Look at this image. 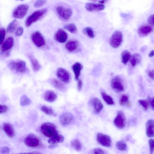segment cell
<instances>
[{"instance_id": "cell-10", "label": "cell", "mask_w": 154, "mask_h": 154, "mask_svg": "<svg viewBox=\"0 0 154 154\" xmlns=\"http://www.w3.org/2000/svg\"><path fill=\"white\" fill-rule=\"evenodd\" d=\"M74 121L73 116L69 113H65L61 115L59 118L60 124L63 126L69 125Z\"/></svg>"}, {"instance_id": "cell-41", "label": "cell", "mask_w": 154, "mask_h": 154, "mask_svg": "<svg viewBox=\"0 0 154 154\" xmlns=\"http://www.w3.org/2000/svg\"><path fill=\"white\" fill-rule=\"evenodd\" d=\"M154 141L153 139L151 138L149 140V147L150 152L151 154H152L154 152Z\"/></svg>"}, {"instance_id": "cell-18", "label": "cell", "mask_w": 154, "mask_h": 154, "mask_svg": "<svg viewBox=\"0 0 154 154\" xmlns=\"http://www.w3.org/2000/svg\"><path fill=\"white\" fill-rule=\"evenodd\" d=\"M14 44V38L12 37H8L3 43L1 47L2 52H6L11 48Z\"/></svg>"}, {"instance_id": "cell-20", "label": "cell", "mask_w": 154, "mask_h": 154, "mask_svg": "<svg viewBox=\"0 0 154 154\" xmlns=\"http://www.w3.org/2000/svg\"><path fill=\"white\" fill-rule=\"evenodd\" d=\"M154 121L153 119H149L146 123V134L149 137H152L154 136Z\"/></svg>"}, {"instance_id": "cell-35", "label": "cell", "mask_w": 154, "mask_h": 154, "mask_svg": "<svg viewBox=\"0 0 154 154\" xmlns=\"http://www.w3.org/2000/svg\"><path fill=\"white\" fill-rule=\"evenodd\" d=\"M116 146L119 150L121 151L125 150L127 147L126 143L122 140L117 142L116 144Z\"/></svg>"}, {"instance_id": "cell-22", "label": "cell", "mask_w": 154, "mask_h": 154, "mask_svg": "<svg viewBox=\"0 0 154 154\" xmlns=\"http://www.w3.org/2000/svg\"><path fill=\"white\" fill-rule=\"evenodd\" d=\"M83 68L82 65L78 62H76L73 64L72 66V68L75 75V79L78 81L80 74L81 70Z\"/></svg>"}, {"instance_id": "cell-53", "label": "cell", "mask_w": 154, "mask_h": 154, "mask_svg": "<svg viewBox=\"0 0 154 154\" xmlns=\"http://www.w3.org/2000/svg\"><path fill=\"white\" fill-rule=\"evenodd\" d=\"M91 0V1H93V2H96L97 0Z\"/></svg>"}, {"instance_id": "cell-34", "label": "cell", "mask_w": 154, "mask_h": 154, "mask_svg": "<svg viewBox=\"0 0 154 154\" xmlns=\"http://www.w3.org/2000/svg\"><path fill=\"white\" fill-rule=\"evenodd\" d=\"M64 28L71 33H75L77 31L76 25L73 23H69L66 25L64 26Z\"/></svg>"}, {"instance_id": "cell-2", "label": "cell", "mask_w": 154, "mask_h": 154, "mask_svg": "<svg viewBox=\"0 0 154 154\" xmlns=\"http://www.w3.org/2000/svg\"><path fill=\"white\" fill-rule=\"evenodd\" d=\"M41 132L46 137H51L58 131L53 124L46 122L43 124L40 127Z\"/></svg>"}, {"instance_id": "cell-38", "label": "cell", "mask_w": 154, "mask_h": 154, "mask_svg": "<svg viewBox=\"0 0 154 154\" xmlns=\"http://www.w3.org/2000/svg\"><path fill=\"white\" fill-rule=\"evenodd\" d=\"M138 103L141 105L145 110H147L149 104L148 100H139L138 101Z\"/></svg>"}, {"instance_id": "cell-32", "label": "cell", "mask_w": 154, "mask_h": 154, "mask_svg": "<svg viewBox=\"0 0 154 154\" xmlns=\"http://www.w3.org/2000/svg\"><path fill=\"white\" fill-rule=\"evenodd\" d=\"M31 101L29 98L26 95H22L20 99V104L22 106H25L30 104Z\"/></svg>"}, {"instance_id": "cell-6", "label": "cell", "mask_w": 154, "mask_h": 154, "mask_svg": "<svg viewBox=\"0 0 154 154\" xmlns=\"http://www.w3.org/2000/svg\"><path fill=\"white\" fill-rule=\"evenodd\" d=\"M122 34L119 31H115L112 34L110 39V44L113 48H118L122 41Z\"/></svg>"}, {"instance_id": "cell-52", "label": "cell", "mask_w": 154, "mask_h": 154, "mask_svg": "<svg viewBox=\"0 0 154 154\" xmlns=\"http://www.w3.org/2000/svg\"><path fill=\"white\" fill-rule=\"evenodd\" d=\"M107 0H102L99 2L101 4H103Z\"/></svg>"}, {"instance_id": "cell-16", "label": "cell", "mask_w": 154, "mask_h": 154, "mask_svg": "<svg viewBox=\"0 0 154 154\" xmlns=\"http://www.w3.org/2000/svg\"><path fill=\"white\" fill-rule=\"evenodd\" d=\"M67 38V34L62 29H58L54 35V38L55 40L61 43L65 42Z\"/></svg>"}, {"instance_id": "cell-33", "label": "cell", "mask_w": 154, "mask_h": 154, "mask_svg": "<svg viewBox=\"0 0 154 154\" xmlns=\"http://www.w3.org/2000/svg\"><path fill=\"white\" fill-rule=\"evenodd\" d=\"M41 109L42 111L47 115L54 116L56 115L52 109L50 107L46 106H43Z\"/></svg>"}, {"instance_id": "cell-28", "label": "cell", "mask_w": 154, "mask_h": 154, "mask_svg": "<svg viewBox=\"0 0 154 154\" xmlns=\"http://www.w3.org/2000/svg\"><path fill=\"white\" fill-rule=\"evenodd\" d=\"M131 57L130 52L127 50L123 51L121 53V60L122 63L126 64Z\"/></svg>"}, {"instance_id": "cell-11", "label": "cell", "mask_w": 154, "mask_h": 154, "mask_svg": "<svg viewBox=\"0 0 154 154\" xmlns=\"http://www.w3.org/2000/svg\"><path fill=\"white\" fill-rule=\"evenodd\" d=\"M96 138L98 142L103 146L109 147L111 145V139L108 135L98 133L97 135Z\"/></svg>"}, {"instance_id": "cell-24", "label": "cell", "mask_w": 154, "mask_h": 154, "mask_svg": "<svg viewBox=\"0 0 154 154\" xmlns=\"http://www.w3.org/2000/svg\"><path fill=\"white\" fill-rule=\"evenodd\" d=\"M130 59L132 66L134 67L140 63L141 60V56L139 54L135 53L131 56Z\"/></svg>"}, {"instance_id": "cell-44", "label": "cell", "mask_w": 154, "mask_h": 154, "mask_svg": "<svg viewBox=\"0 0 154 154\" xmlns=\"http://www.w3.org/2000/svg\"><path fill=\"white\" fill-rule=\"evenodd\" d=\"M0 152L2 153H8L9 152V148L8 146H3L0 148Z\"/></svg>"}, {"instance_id": "cell-29", "label": "cell", "mask_w": 154, "mask_h": 154, "mask_svg": "<svg viewBox=\"0 0 154 154\" xmlns=\"http://www.w3.org/2000/svg\"><path fill=\"white\" fill-rule=\"evenodd\" d=\"M51 83L58 90L64 91L65 90V87L63 84L60 81L57 79H54L52 80Z\"/></svg>"}, {"instance_id": "cell-12", "label": "cell", "mask_w": 154, "mask_h": 154, "mask_svg": "<svg viewBox=\"0 0 154 154\" xmlns=\"http://www.w3.org/2000/svg\"><path fill=\"white\" fill-rule=\"evenodd\" d=\"M111 86L116 91L122 92L124 91V87L122 79L119 76L115 77L112 80Z\"/></svg>"}, {"instance_id": "cell-15", "label": "cell", "mask_w": 154, "mask_h": 154, "mask_svg": "<svg viewBox=\"0 0 154 154\" xmlns=\"http://www.w3.org/2000/svg\"><path fill=\"white\" fill-rule=\"evenodd\" d=\"M153 30L152 26L149 24L144 25L139 27L138 32L140 36L144 37L150 34L153 31Z\"/></svg>"}, {"instance_id": "cell-36", "label": "cell", "mask_w": 154, "mask_h": 154, "mask_svg": "<svg viewBox=\"0 0 154 154\" xmlns=\"http://www.w3.org/2000/svg\"><path fill=\"white\" fill-rule=\"evenodd\" d=\"M120 104L121 105H124L126 104L128 106H130L131 103L129 101L128 97L125 94L122 95L119 101Z\"/></svg>"}, {"instance_id": "cell-50", "label": "cell", "mask_w": 154, "mask_h": 154, "mask_svg": "<svg viewBox=\"0 0 154 154\" xmlns=\"http://www.w3.org/2000/svg\"><path fill=\"white\" fill-rule=\"evenodd\" d=\"M154 55V50H152L149 54V57H152Z\"/></svg>"}, {"instance_id": "cell-9", "label": "cell", "mask_w": 154, "mask_h": 154, "mask_svg": "<svg viewBox=\"0 0 154 154\" xmlns=\"http://www.w3.org/2000/svg\"><path fill=\"white\" fill-rule=\"evenodd\" d=\"M31 38L33 43L38 47H41L45 44L43 36L38 31H35L32 34Z\"/></svg>"}, {"instance_id": "cell-19", "label": "cell", "mask_w": 154, "mask_h": 154, "mask_svg": "<svg viewBox=\"0 0 154 154\" xmlns=\"http://www.w3.org/2000/svg\"><path fill=\"white\" fill-rule=\"evenodd\" d=\"M3 128L6 135L12 138L15 136V132L13 126L10 124L5 123L3 125Z\"/></svg>"}, {"instance_id": "cell-17", "label": "cell", "mask_w": 154, "mask_h": 154, "mask_svg": "<svg viewBox=\"0 0 154 154\" xmlns=\"http://www.w3.org/2000/svg\"><path fill=\"white\" fill-rule=\"evenodd\" d=\"M85 8L88 11H98L103 10L105 6L101 4L87 3L85 5Z\"/></svg>"}, {"instance_id": "cell-25", "label": "cell", "mask_w": 154, "mask_h": 154, "mask_svg": "<svg viewBox=\"0 0 154 154\" xmlns=\"http://www.w3.org/2000/svg\"><path fill=\"white\" fill-rule=\"evenodd\" d=\"M78 42L75 40H71L68 42L65 45L66 49L69 52H73L78 47Z\"/></svg>"}, {"instance_id": "cell-47", "label": "cell", "mask_w": 154, "mask_h": 154, "mask_svg": "<svg viewBox=\"0 0 154 154\" xmlns=\"http://www.w3.org/2000/svg\"><path fill=\"white\" fill-rule=\"evenodd\" d=\"M83 83L81 80H79L77 85V88L78 91H80L82 88Z\"/></svg>"}, {"instance_id": "cell-54", "label": "cell", "mask_w": 154, "mask_h": 154, "mask_svg": "<svg viewBox=\"0 0 154 154\" xmlns=\"http://www.w3.org/2000/svg\"><path fill=\"white\" fill-rule=\"evenodd\" d=\"M18 0L23 1V0Z\"/></svg>"}, {"instance_id": "cell-45", "label": "cell", "mask_w": 154, "mask_h": 154, "mask_svg": "<svg viewBox=\"0 0 154 154\" xmlns=\"http://www.w3.org/2000/svg\"><path fill=\"white\" fill-rule=\"evenodd\" d=\"M93 152L94 154H105L104 151L100 148H95L93 149Z\"/></svg>"}, {"instance_id": "cell-1", "label": "cell", "mask_w": 154, "mask_h": 154, "mask_svg": "<svg viewBox=\"0 0 154 154\" xmlns=\"http://www.w3.org/2000/svg\"><path fill=\"white\" fill-rule=\"evenodd\" d=\"M47 9L43 8L36 11L29 15L26 19L25 25L28 27L40 19L46 12Z\"/></svg>"}, {"instance_id": "cell-5", "label": "cell", "mask_w": 154, "mask_h": 154, "mask_svg": "<svg viewBox=\"0 0 154 154\" xmlns=\"http://www.w3.org/2000/svg\"><path fill=\"white\" fill-rule=\"evenodd\" d=\"M29 8V6L26 4H23L18 5L13 12V17L17 19H23L26 15Z\"/></svg>"}, {"instance_id": "cell-8", "label": "cell", "mask_w": 154, "mask_h": 154, "mask_svg": "<svg viewBox=\"0 0 154 154\" xmlns=\"http://www.w3.org/2000/svg\"><path fill=\"white\" fill-rule=\"evenodd\" d=\"M126 118L125 114L122 111H118L114 120L115 126L119 129L124 128L126 124Z\"/></svg>"}, {"instance_id": "cell-27", "label": "cell", "mask_w": 154, "mask_h": 154, "mask_svg": "<svg viewBox=\"0 0 154 154\" xmlns=\"http://www.w3.org/2000/svg\"><path fill=\"white\" fill-rule=\"evenodd\" d=\"M18 24L19 22L16 19L13 20L8 26L6 31L8 33L13 32L17 28Z\"/></svg>"}, {"instance_id": "cell-46", "label": "cell", "mask_w": 154, "mask_h": 154, "mask_svg": "<svg viewBox=\"0 0 154 154\" xmlns=\"http://www.w3.org/2000/svg\"><path fill=\"white\" fill-rule=\"evenodd\" d=\"M154 14L151 15L148 18L147 21L148 23L152 26L154 25Z\"/></svg>"}, {"instance_id": "cell-7", "label": "cell", "mask_w": 154, "mask_h": 154, "mask_svg": "<svg viewBox=\"0 0 154 154\" xmlns=\"http://www.w3.org/2000/svg\"><path fill=\"white\" fill-rule=\"evenodd\" d=\"M25 144L30 147H35L38 146L40 144L39 139L35 135L30 134L25 139Z\"/></svg>"}, {"instance_id": "cell-23", "label": "cell", "mask_w": 154, "mask_h": 154, "mask_svg": "<svg viewBox=\"0 0 154 154\" xmlns=\"http://www.w3.org/2000/svg\"><path fill=\"white\" fill-rule=\"evenodd\" d=\"M45 100L49 102H52L55 101L57 98L56 93L52 91H46L44 95Z\"/></svg>"}, {"instance_id": "cell-48", "label": "cell", "mask_w": 154, "mask_h": 154, "mask_svg": "<svg viewBox=\"0 0 154 154\" xmlns=\"http://www.w3.org/2000/svg\"><path fill=\"white\" fill-rule=\"evenodd\" d=\"M149 104H150L153 110L154 109V97L152 98H151L150 97H149L148 99Z\"/></svg>"}, {"instance_id": "cell-37", "label": "cell", "mask_w": 154, "mask_h": 154, "mask_svg": "<svg viewBox=\"0 0 154 154\" xmlns=\"http://www.w3.org/2000/svg\"><path fill=\"white\" fill-rule=\"evenodd\" d=\"M83 33L91 38H93L94 37V31L90 27H86L83 30Z\"/></svg>"}, {"instance_id": "cell-4", "label": "cell", "mask_w": 154, "mask_h": 154, "mask_svg": "<svg viewBox=\"0 0 154 154\" xmlns=\"http://www.w3.org/2000/svg\"><path fill=\"white\" fill-rule=\"evenodd\" d=\"M9 65L11 69L14 70L17 72L24 73L27 70L26 63L24 61H12L10 62Z\"/></svg>"}, {"instance_id": "cell-49", "label": "cell", "mask_w": 154, "mask_h": 154, "mask_svg": "<svg viewBox=\"0 0 154 154\" xmlns=\"http://www.w3.org/2000/svg\"><path fill=\"white\" fill-rule=\"evenodd\" d=\"M154 70H152L149 71L148 72V75L149 77L152 79H154Z\"/></svg>"}, {"instance_id": "cell-39", "label": "cell", "mask_w": 154, "mask_h": 154, "mask_svg": "<svg viewBox=\"0 0 154 154\" xmlns=\"http://www.w3.org/2000/svg\"><path fill=\"white\" fill-rule=\"evenodd\" d=\"M6 30L3 27L0 29V45L2 44L4 42L5 37Z\"/></svg>"}, {"instance_id": "cell-51", "label": "cell", "mask_w": 154, "mask_h": 154, "mask_svg": "<svg viewBox=\"0 0 154 154\" xmlns=\"http://www.w3.org/2000/svg\"><path fill=\"white\" fill-rule=\"evenodd\" d=\"M55 144H51L48 146V148L50 149H51L54 148L56 147Z\"/></svg>"}, {"instance_id": "cell-31", "label": "cell", "mask_w": 154, "mask_h": 154, "mask_svg": "<svg viewBox=\"0 0 154 154\" xmlns=\"http://www.w3.org/2000/svg\"><path fill=\"white\" fill-rule=\"evenodd\" d=\"M71 145L78 151H80L82 149V144L78 140L75 139L72 140L71 142Z\"/></svg>"}, {"instance_id": "cell-3", "label": "cell", "mask_w": 154, "mask_h": 154, "mask_svg": "<svg viewBox=\"0 0 154 154\" xmlns=\"http://www.w3.org/2000/svg\"><path fill=\"white\" fill-rule=\"evenodd\" d=\"M56 11L58 16L64 20H69L72 13L71 8L62 5H58L56 7Z\"/></svg>"}, {"instance_id": "cell-21", "label": "cell", "mask_w": 154, "mask_h": 154, "mask_svg": "<svg viewBox=\"0 0 154 154\" xmlns=\"http://www.w3.org/2000/svg\"><path fill=\"white\" fill-rule=\"evenodd\" d=\"M64 140V137L59 134L58 132L48 139V141L51 144H56L58 143L63 142Z\"/></svg>"}, {"instance_id": "cell-14", "label": "cell", "mask_w": 154, "mask_h": 154, "mask_svg": "<svg viewBox=\"0 0 154 154\" xmlns=\"http://www.w3.org/2000/svg\"><path fill=\"white\" fill-rule=\"evenodd\" d=\"M90 104L92 106L94 112L97 114L99 113L103 108V105L98 98H93L90 101Z\"/></svg>"}, {"instance_id": "cell-42", "label": "cell", "mask_w": 154, "mask_h": 154, "mask_svg": "<svg viewBox=\"0 0 154 154\" xmlns=\"http://www.w3.org/2000/svg\"><path fill=\"white\" fill-rule=\"evenodd\" d=\"M8 106L5 105L0 104V114L6 112L8 110Z\"/></svg>"}, {"instance_id": "cell-43", "label": "cell", "mask_w": 154, "mask_h": 154, "mask_svg": "<svg viewBox=\"0 0 154 154\" xmlns=\"http://www.w3.org/2000/svg\"><path fill=\"white\" fill-rule=\"evenodd\" d=\"M23 32V29L22 26L19 27L16 30L15 34L16 35L20 36L22 35Z\"/></svg>"}, {"instance_id": "cell-13", "label": "cell", "mask_w": 154, "mask_h": 154, "mask_svg": "<svg viewBox=\"0 0 154 154\" xmlns=\"http://www.w3.org/2000/svg\"><path fill=\"white\" fill-rule=\"evenodd\" d=\"M57 75L62 81L67 83L70 80V75L68 72L64 69L60 68L57 70Z\"/></svg>"}, {"instance_id": "cell-30", "label": "cell", "mask_w": 154, "mask_h": 154, "mask_svg": "<svg viewBox=\"0 0 154 154\" xmlns=\"http://www.w3.org/2000/svg\"><path fill=\"white\" fill-rule=\"evenodd\" d=\"M102 97L105 102L109 105H112L114 103L112 98L104 92L101 93Z\"/></svg>"}, {"instance_id": "cell-40", "label": "cell", "mask_w": 154, "mask_h": 154, "mask_svg": "<svg viewBox=\"0 0 154 154\" xmlns=\"http://www.w3.org/2000/svg\"><path fill=\"white\" fill-rule=\"evenodd\" d=\"M46 2V0H37L34 3V6L36 8H40L44 5Z\"/></svg>"}, {"instance_id": "cell-26", "label": "cell", "mask_w": 154, "mask_h": 154, "mask_svg": "<svg viewBox=\"0 0 154 154\" xmlns=\"http://www.w3.org/2000/svg\"><path fill=\"white\" fill-rule=\"evenodd\" d=\"M31 63L33 70L36 72L40 68L41 66L36 59L31 55L28 56Z\"/></svg>"}]
</instances>
